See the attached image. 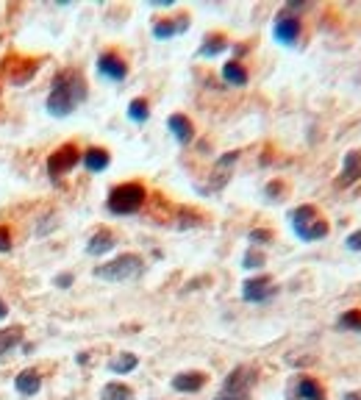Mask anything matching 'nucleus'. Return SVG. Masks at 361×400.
Segmentation results:
<instances>
[{
  "label": "nucleus",
  "mask_w": 361,
  "mask_h": 400,
  "mask_svg": "<svg viewBox=\"0 0 361 400\" xmlns=\"http://www.w3.org/2000/svg\"><path fill=\"white\" fill-rule=\"evenodd\" d=\"M87 100V81L78 70H61L53 78V89L47 95V111L56 117H67L75 106Z\"/></svg>",
  "instance_id": "f257e3e1"
},
{
  "label": "nucleus",
  "mask_w": 361,
  "mask_h": 400,
  "mask_svg": "<svg viewBox=\"0 0 361 400\" xmlns=\"http://www.w3.org/2000/svg\"><path fill=\"white\" fill-rule=\"evenodd\" d=\"M289 220H292V231H295L303 242H319V239H325L328 231H331L328 220L319 214V209L312 206V203L298 206V209L289 214Z\"/></svg>",
  "instance_id": "f03ea898"
},
{
  "label": "nucleus",
  "mask_w": 361,
  "mask_h": 400,
  "mask_svg": "<svg viewBox=\"0 0 361 400\" xmlns=\"http://www.w3.org/2000/svg\"><path fill=\"white\" fill-rule=\"evenodd\" d=\"M147 200V189L136 181H128V183H120L109 192V212L111 214H136Z\"/></svg>",
  "instance_id": "7ed1b4c3"
},
{
  "label": "nucleus",
  "mask_w": 361,
  "mask_h": 400,
  "mask_svg": "<svg viewBox=\"0 0 361 400\" xmlns=\"http://www.w3.org/2000/svg\"><path fill=\"white\" fill-rule=\"evenodd\" d=\"M142 259L136 256V253H123V256H117V259H111L109 265H100L94 269V275L100 278V281H114V284H120V281H131L136 278L139 272H142Z\"/></svg>",
  "instance_id": "20e7f679"
},
{
  "label": "nucleus",
  "mask_w": 361,
  "mask_h": 400,
  "mask_svg": "<svg viewBox=\"0 0 361 400\" xmlns=\"http://www.w3.org/2000/svg\"><path fill=\"white\" fill-rule=\"evenodd\" d=\"M81 156H84V153H81L78 145H73V142L56 147V150L50 153V159H47V173H50V178L56 181V178L67 176V173L81 162Z\"/></svg>",
  "instance_id": "39448f33"
},
{
  "label": "nucleus",
  "mask_w": 361,
  "mask_h": 400,
  "mask_svg": "<svg viewBox=\"0 0 361 400\" xmlns=\"http://www.w3.org/2000/svg\"><path fill=\"white\" fill-rule=\"evenodd\" d=\"M300 34H303V25H300V20L292 14V11H281L278 17H275V25H272V37L278 40L281 44H286V47H292V44L300 40Z\"/></svg>",
  "instance_id": "423d86ee"
},
{
  "label": "nucleus",
  "mask_w": 361,
  "mask_h": 400,
  "mask_svg": "<svg viewBox=\"0 0 361 400\" xmlns=\"http://www.w3.org/2000/svg\"><path fill=\"white\" fill-rule=\"evenodd\" d=\"M97 73H100L103 78L120 84V81H126V75H128V64H126V59H123L117 50H106V53L97 56Z\"/></svg>",
  "instance_id": "0eeeda50"
},
{
  "label": "nucleus",
  "mask_w": 361,
  "mask_h": 400,
  "mask_svg": "<svg viewBox=\"0 0 361 400\" xmlns=\"http://www.w3.org/2000/svg\"><path fill=\"white\" fill-rule=\"evenodd\" d=\"M275 292L278 289H275L270 275H256V278H250V281L242 284V298L247 303H264V301L275 298Z\"/></svg>",
  "instance_id": "6e6552de"
},
{
  "label": "nucleus",
  "mask_w": 361,
  "mask_h": 400,
  "mask_svg": "<svg viewBox=\"0 0 361 400\" xmlns=\"http://www.w3.org/2000/svg\"><path fill=\"white\" fill-rule=\"evenodd\" d=\"M356 181H361V150H350L342 162V173L336 178L339 186H353Z\"/></svg>",
  "instance_id": "1a4fd4ad"
},
{
  "label": "nucleus",
  "mask_w": 361,
  "mask_h": 400,
  "mask_svg": "<svg viewBox=\"0 0 361 400\" xmlns=\"http://www.w3.org/2000/svg\"><path fill=\"white\" fill-rule=\"evenodd\" d=\"M189 28V14H178V17H173V20H159L156 25H153V37L156 40H170V37H176V34H183Z\"/></svg>",
  "instance_id": "9d476101"
},
{
  "label": "nucleus",
  "mask_w": 361,
  "mask_h": 400,
  "mask_svg": "<svg viewBox=\"0 0 361 400\" xmlns=\"http://www.w3.org/2000/svg\"><path fill=\"white\" fill-rule=\"evenodd\" d=\"M292 395L298 400H325V389H322V384L317 378L300 375L298 384H295V389H292Z\"/></svg>",
  "instance_id": "9b49d317"
},
{
  "label": "nucleus",
  "mask_w": 361,
  "mask_h": 400,
  "mask_svg": "<svg viewBox=\"0 0 361 400\" xmlns=\"http://www.w3.org/2000/svg\"><path fill=\"white\" fill-rule=\"evenodd\" d=\"M203 384H206V372H197V370H192V372H180V375L173 378V389H176V392H183V395L203 389Z\"/></svg>",
  "instance_id": "f8f14e48"
},
{
  "label": "nucleus",
  "mask_w": 361,
  "mask_h": 400,
  "mask_svg": "<svg viewBox=\"0 0 361 400\" xmlns=\"http://www.w3.org/2000/svg\"><path fill=\"white\" fill-rule=\"evenodd\" d=\"M167 126H170V131H173V136L178 139L180 145H189V142L195 139V126H192V120L183 117V114H173V117L167 120Z\"/></svg>",
  "instance_id": "ddd939ff"
},
{
  "label": "nucleus",
  "mask_w": 361,
  "mask_h": 400,
  "mask_svg": "<svg viewBox=\"0 0 361 400\" xmlns=\"http://www.w3.org/2000/svg\"><path fill=\"white\" fill-rule=\"evenodd\" d=\"M81 162H84V167H87L90 173H103V170L109 167L111 156H109L106 147H90V150L81 156Z\"/></svg>",
  "instance_id": "4468645a"
},
{
  "label": "nucleus",
  "mask_w": 361,
  "mask_h": 400,
  "mask_svg": "<svg viewBox=\"0 0 361 400\" xmlns=\"http://www.w3.org/2000/svg\"><path fill=\"white\" fill-rule=\"evenodd\" d=\"M111 248H114V234H111L109 228H100V231L90 239L87 253H90V256H103V253H109Z\"/></svg>",
  "instance_id": "2eb2a0df"
},
{
  "label": "nucleus",
  "mask_w": 361,
  "mask_h": 400,
  "mask_svg": "<svg viewBox=\"0 0 361 400\" xmlns=\"http://www.w3.org/2000/svg\"><path fill=\"white\" fill-rule=\"evenodd\" d=\"M14 384H17V392H20V395H28V398H31V395H37V392H39L42 378H39V372H37V370H23V372L17 375V381H14Z\"/></svg>",
  "instance_id": "dca6fc26"
},
{
  "label": "nucleus",
  "mask_w": 361,
  "mask_h": 400,
  "mask_svg": "<svg viewBox=\"0 0 361 400\" xmlns=\"http://www.w3.org/2000/svg\"><path fill=\"white\" fill-rule=\"evenodd\" d=\"M223 78H226V84H231V87H245L247 84V70H245L242 61L231 59V61L223 64Z\"/></svg>",
  "instance_id": "f3484780"
},
{
  "label": "nucleus",
  "mask_w": 361,
  "mask_h": 400,
  "mask_svg": "<svg viewBox=\"0 0 361 400\" xmlns=\"http://www.w3.org/2000/svg\"><path fill=\"white\" fill-rule=\"evenodd\" d=\"M226 47H228V37L226 34H220V31H214V34H209V37L203 40L200 56H217V53H223Z\"/></svg>",
  "instance_id": "a211bd4d"
},
{
  "label": "nucleus",
  "mask_w": 361,
  "mask_h": 400,
  "mask_svg": "<svg viewBox=\"0 0 361 400\" xmlns=\"http://www.w3.org/2000/svg\"><path fill=\"white\" fill-rule=\"evenodd\" d=\"M20 339H23V328H20V325L0 331V358L8 353L11 348H17V345H20Z\"/></svg>",
  "instance_id": "6ab92c4d"
},
{
  "label": "nucleus",
  "mask_w": 361,
  "mask_h": 400,
  "mask_svg": "<svg viewBox=\"0 0 361 400\" xmlns=\"http://www.w3.org/2000/svg\"><path fill=\"white\" fill-rule=\"evenodd\" d=\"M136 364H139V358H136L134 353H120L111 364H109V370L117 372V375H126V372L136 370Z\"/></svg>",
  "instance_id": "aec40b11"
},
{
  "label": "nucleus",
  "mask_w": 361,
  "mask_h": 400,
  "mask_svg": "<svg viewBox=\"0 0 361 400\" xmlns=\"http://www.w3.org/2000/svg\"><path fill=\"white\" fill-rule=\"evenodd\" d=\"M100 398L103 400H131L134 398V392H131L126 384H117V381H114V384H106V387H103Z\"/></svg>",
  "instance_id": "412c9836"
},
{
  "label": "nucleus",
  "mask_w": 361,
  "mask_h": 400,
  "mask_svg": "<svg viewBox=\"0 0 361 400\" xmlns=\"http://www.w3.org/2000/svg\"><path fill=\"white\" fill-rule=\"evenodd\" d=\"M128 117H131L134 123H145V120L150 117V103H147L145 97H134V100L128 103Z\"/></svg>",
  "instance_id": "4be33fe9"
},
{
  "label": "nucleus",
  "mask_w": 361,
  "mask_h": 400,
  "mask_svg": "<svg viewBox=\"0 0 361 400\" xmlns=\"http://www.w3.org/2000/svg\"><path fill=\"white\" fill-rule=\"evenodd\" d=\"M339 328H345V331H353V334H361V309L345 311V314L339 317Z\"/></svg>",
  "instance_id": "5701e85b"
},
{
  "label": "nucleus",
  "mask_w": 361,
  "mask_h": 400,
  "mask_svg": "<svg viewBox=\"0 0 361 400\" xmlns=\"http://www.w3.org/2000/svg\"><path fill=\"white\" fill-rule=\"evenodd\" d=\"M242 267H245V269H259V267H264V253H259L256 248H250V250L245 253V259H242Z\"/></svg>",
  "instance_id": "b1692460"
},
{
  "label": "nucleus",
  "mask_w": 361,
  "mask_h": 400,
  "mask_svg": "<svg viewBox=\"0 0 361 400\" xmlns=\"http://www.w3.org/2000/svg\"><path fill=\"white\" fill-rule=\"evenodd\" d=\"M247 239H250L253 245H262V242H272V231H270V228H253V231L247 234Z\"/></svg>",
  "instance_id": "393cba45"
},
{
  "label": "nucleus",
  "mask_w": 361,
  "mask_h": 400,
  "mask_svg": "<svg viewBox=\"0 0 361 400\" xmlns=\"http://www.w3.org/2000/svg\"><path fill=\"white\" fill-rule=\"evenodd\" d=\"M214 400H250V392H231V389H223Z\"/></svg>",
  "instance_id": "a878e982"
},
{
  "label": "nucleus",
  "mask_w": 361,
  "mask_h": 400,
  "mask_svg": "<svg viewBox=\"0 0 361 400\" xmlns=\"http://www.w3.org/2000/svg\"><path fill=\"white\" fill-rule=\"evenodd\" d=\"M264 192H267V198L275 200V198H281V195L286 192V186H283L281 181H272V183H267V189H264Z\"/></svg>",
  "instance_id": "bb28decb"
},
{
  "label": "nucleus",
  "mask_w": 361,
  "mask_h": 400,
  "mask_svg": "<svg viewBox=\"0 0 361 400\" xmlns=\"http://www.w3.org/2000/svg\"><path fill=\"white\" fill-rule=\"evenodd\" d=\"M0 250H11V234L6 225H0Z\"/></svg>",
  "instance_id": "cd10ccee"
},
{
  "label": "nucleus",
  "mask_w": 361,
  "mask_h": 400,
  "mask_svg": "<svg viewBox=\"0 0 361 400\" xmlns=\"http://www.w3.org/2000/svg\"><path fill=\"white\" fill-rule=\"evenodd\" d=\"M348 248H350V250H356V253L361 250V228L359 231H353V234L348 236Z\"/></svg>",
  "instance_id": "c85d7f7f"
},
{
  "label": "nucleus",
  "mask_w": 361,
  "mask_h": 400,
  "mask_svg": "<svg viewBox=\"0 0 361 400\" xmlns=\"http://www.w3.org/2000/svg\"><path fill=\"white\" fill-rule=\"evenodd\" d=\"M56 284H59L61 289H67V286L73 284V275H67V272H64V275H59V278H56Z\"/></svg>",
  "instance_id": "c756f323"
},
{
  "label": "nucleus",
  "mask_w": 361,
  "mask_h": 400,
  "mask_svg": "<svg viewBox=\"0 0 361 400\" xmlns=\"http://www.w3.org/2000/svg\"><path fill=\"white\" fill-rule=\"evenodd\" d=\"M345 400H361V392H348Z\"/></svg>",
  "instance_id": "7c9ffc66"
},
{
  "label": "nucleus",
  "mask_w": 361,
  "mask_h": 400,
  "mask_svg": "<svg viewBox=\"0 0 361 400\" xmlns=\"http://www.w3.org/2000/svg\"><path fill=\"white\" fill-rule=\"evenodd\" d=\"M6 314H8V309H6V303H3V301H0V320H3V317H6Z\"/></svg>",
  "instance_id": "2f4dec72"
}]
</instances>
